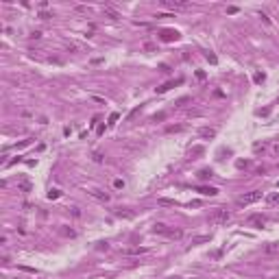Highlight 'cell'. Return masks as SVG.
Masks as SVG:
<instances>
[{
	"instance_id": "1",
	"label": "cell",
	"mask_w": 279,
	"mask_h": 279,
	"mask_svg": "<svg viewBox=\"0 0 279 279\" xmlns=\"http://www.w3.org/2000/svg\"><path fill=\"white\" fill-rule=\"evenodd\" d=\"M262 199V190H253V192H249V194H244V196H240L238 201H235V205L238 207H247L251 203H257V201Z\"/></svg>"
},
{
	"instance_id": "2",
	"label": "cell",
	"mask_w": 279,
	"mask_h": 279,
	"mask_svg": "<svg viewBox=\"0 0 279 279\" xmlns=\"http://www.w3.org/2000/svg\"><path fill=\"white\" fill-rule=\"evenodd\" d=\"M229 218H231V212H229V209H225V207H216L209 220H212L214 225H225Z\"/></svg>"
},
{
	"instance_id": "3",
	"label": "cell",
	"mask_w": 279,
	"mask_h": 279,
	"mask_svg": "<svg viewBox=\"0 0 279 279\" xmlns=\"http://www.w3.org/2000/svg\"><path fill=\"white\" fill-rule=\"evenodd\" d=\"M247 225H251V227H264V225H266V216H264V214H253V216H249Z\"/></svg>"
},
{
	"instance_id": "4",
	"label": "cell",
	"mask_w": 279,
	"mask_h": 279,
	"mask_svg": "<svg viewBox=\"0 0 279 279\" xmlns=\"http://www.w3.org/2000/svg\"><path fill=\"white\" fill-rule=\"evenodd\" d=\"M164 7H168V9H185L187 2L185 0H164Z\"/></svg>"
},
{
	"instance_id": "5",
	"label": "cell",
	"mask_w": 279,
	"mask_h": 279,
	"mask_svg": "<svg viewBox=\"0 0 279 279\" xmlns=\"http://www.w3.org/2000/svg\"><path fill=\"white\" fill-rule=\"evenodd\" d=\"M162 39H164V41H174V39H179V31L164 29V31H162Z\"/></svg>"
},
{
	"instance_id": "6",
	"label": "cell",
	"mask_w": 279,
	"mask_h": 279,
	"mask_svg": "<svg viewBox=\"0 0 279 279\" xmlns=\"http://www.w3.org/2000/svg\"><path fill=\"white\" fill-rule=\"evenodd\" d=\"M196 192L205 194V196H216V194H218V190H216V187H212V185H199Z\"/></svg>"
},
{
	"instance_id": "7",
	"label": "cell",
	"mask_w": 279,
	"mask_h": 279,
	"mask_svg": "<svg viewBox=\"0 0 279 279\" xmlns=\"http://www.w3.org/2000/svg\"><path fill=\"white\" fill-rule=\"evenodd\" d=\"M179 83H181V79H174V81H168V83H164V85H159V87H157V94H164V92H168L170 87L179 85Z\"/></svg>"
},
{
	"instance_id": "8",
	"label": "cell",
	"mask_w": 279,
	"mask_h": 279,
	"mask_svg": "<svg viewBox=\"0 0 279 279\" xmlns=\"http://www.w3.org/2000/svg\"><path fill=\"white\" fill-rule=\"evenodd\" d=\"M199 135H201V137H203V140H212V137L216 135V131H214L212 127H203V129H201V131H199Z\"/></svg>"
},
{
	"instance_id": "9",
	"label": "cell",
	"mask_w": 279,
	"mask_h": 279,
	"mask_svg": "<svg viewBox=\"0 0 279 279\" xmlns=\"http://www.w3.org/2000/svg\"><path fill=\"white\" fill-rule=\"evenodd\" d=\"M264 253H268V255L279 253V242H268V244H264Z\"/></svg>"
},
{
	"instance_id": "10",
	"label": "cell",
	"mask_w": 279,
	"mask_h": 279,
	"mask_svg": "<svg viewBox=\"0 0 279 279\" xmlns=\"http://www.w3.org/2000/svg\"><path fill=\"white\" fill-rule=\"evenodd\" d=\"M122 253L124 255H142V253H146V249H142V247H131V249H124Z\"/></svg>"
},
{
	"instance_id": "11",
	"label": "cell",
	"mask_w": 279,
	"mask_h": 279,
	"mask_svg": "<svg viewBox=\"0 0 279 279\" xmlns=\"http://www.w3.org/2000/svg\"><path fill=\"white\" fill-rule=\"evenodd\" d=\"M164 235H168V238H181V235H183V231H181V229H166V233Z\"/></svg>"
},
{
	"instance_id": "12",
	"label": "cell",
	"mask_w": 279,
	"mask_h": 279,
	"mask_svg": "<svg viewBox=\"0 0 279 279\" xmlns=\"http://www.w3.org/2000/svg\"><path fill=\"white\" fill-rule=\"evenodd\" d=\"M166 229H168V227H166L164 225V222H155V225H153V233H166Z\"/></svg>"
},
{
	"instance_id": "13",
	"label": "cell",
	"mask_w": 279,
	"mask_h": 279,
	"mask_svg": "<svg viewBox=\"0 0 279 279\" xmlns=\"http://www.w3.org/2000/svg\"><path fill=\"white\" fill-rule=\"evenodd\" d=\"M92 196H96L98 201H109V194L107 192H100V190H92Z\"/></svg>"
},
{
	"instance_id": "14",
	"label": "cell",
	"mask_w": 279,
	"mask_h": 279,
	"mask_svg": "<svg viewBox=\"0 0 279 279\" xmlns=\"http://www.w3.org/2000/svg\"><path fill=\"white\" fill-rule=\"evenodd\" d=\"M266 203H268V205H275V203H279V192L268 194V196H266Z\"/></svg>"
},
{
	"instance_id": "15",
	"label": "cell",
	"mask_w": 279,
	"mask_h": 279,
	"mask_svg": "<svg viewBox=\"0 0 279 279\" xmlns=\"http://www.w3.org/2000/svg\"><path fill=\"white\" fill-rule=\"evenodd\" d=\"M105 13H107L111 20H118V18H120V13H118L116 9H111V7H105Z\"/></svg>"
},
{
	"instance_id": "16",
	"label": "cell",
	"mask_w": 279,
	"mask_h": 279,
	"mask_svg": "<svg viewBox=\"0 0 279 279\" xmlns=\"http://www.w3.org/2000/svg\"><path fill=\"white\" fill-rule=\"evenodd\" d=\"M18 190H22V192H31V183H29V181H20V183H18Z\"/></svg>"
},
{
	"instance_id": "17",
	"label": "cell",
	"mask_w": 279,
	"mask_h": 279,
	"mask_svg": "<svg viewBox=\"0 0 279 279\" xmlns=\"http://www.w3.org/2000/svg\"><path fill=\"white\" fill-rule=\"evenodd\" d=\"M59 196H61V190H57V187H52V190L48 192V199H50V201H55V199H59Z\"/></svg>"
},
{
	"instance_id": "18",
	"label": "cell",
	"mask_w": 279,
	"mask_h": 279,
	"mask_svg": "<svg viewBox=\"0 0 279 279\" xmlns=\"http://www.w3.org/2000/svg\"><path fill=\"white\" fill-rule=\"evenodd\" d=\"M203 242H209V235H199L192 240V244H203Z\"/></svg>"
},
{
	"instance_id": "19",
	"label": "cell",
	"mask_w": 279,
	"mask_h": 279,
	"mask_svg": "<svg viewBox=\"0 0 279 279\" xmlns=\"http://www.w3.org/2000/svg\"><path fill=\"white\" fill-rule=\"evenodd\" d=\"M118 118H120V114H116V111H114V114L109 116V122H107V124H109V127H114V124L118 122Z\"/></svg>"
},
{
	"instance_id": "20",
	"label": "cell",
	"mask_w": 279,
	"mask_h": 279,
	"mask_svg": "<svg viewBox=\"0 0 279 279\" xmlns=\"http://www.w3.org/2000/svg\"><path fill=\"white\" fill-rule=\"evenodd\" d=\"M168 133H179V131H183V127H166Z\"/></svg>"
},
{
	"instance_id": "21",
	"label": "cell",
	"mask_w": 279,
	"mask_h": 279,
	"mask_svg": "<svg viewBox=\"0 0 279 279\" xmlns=\"http://www.w3.org/2000/svg\"><path fill=\"white\" fill-rule=\"evenodd\" d=\"M253 81H255V83H262V81H264V74H262V72H255Z\"/></svg>"
},
{
	"instance_id": "22",
	"label": "cell",
	"mask_w": 279,
	"mask_h": 279,
	"mask_svg": "<svg viewBox=\"0 0 279 279\" xmlns=\"http://www.w3.org/2000/svg\"><path fill=\"white\" fill-rule=\"evenodd\" d=\"M205 57H207V61H209V63H216V61H218V59H216V55H212V52H207Z\"/></svg>"
},
{
	"instance_id": "23",
	"label": "cell",
	"mask_w": 279,
	"mask_h": 279,
	"mask_svg": "<svg viewBox=\"0 0 279 279\" xmlns=\"http://www.w3.org/2000/svg\"><path fill=\"white\" fill-rule=\"evenodd\" d=\"M159 205H174V201H170V199H159Z\"/></svg>"
},
{
	"instance_id": "24",
	"label": "cell",
	"mask_w": 279,
	"mask_h": 279,
	"mask_svg": "<svg viewBox=\"0 0 279 279\" xmlns=\"http://www.w3.org/2000/svg\"><path fill=\"white\" fill-rule=\"evenodd\" d=\"M199 177H201V179H207V177H212V172H209V170H201Z\"/></svg>"
},
{
	"instance_id": "25",
	"label": "cell",
	"mask_w": 279,
	"mask_h": 279,
	"mask_svg": "<svg viewBox=\"0 0 279 279\" xmlns=\"http://www.w3.org/2000/svg\"><path fill=\"white\" fill-rule=\"evenodd\" d=\"M92 157H94V162H98V164L103 162V153H94V155H92Z\"/></svg>"
},
{
	"instance_id": "26",
	"label": "cell",
	"mask_w": 279,
	"mask_h": 279,
	"mask_svg": "<svg viewBox=\"0 0 279 279\" xmlns=\"http://www.w3.org/2000/svg\"><path fill=\"white\" fill-rule=\"evenodd\" d=\"M29 37H31V39H39V37H41V33H39V31H33Z\"/></svg>"
},
{
	"instance_id": "27",
	"label": "cell",
	"mask_w": 279,
	"mask_h": 279,
	"mask_svg": "<svg viewBox=\"0 0 279 279\" xmlns=\"http://www.w3.org/2000/svg\"><path fill=\"white\" fill-rule=\"evenodd\" d=\"M247 166H251V162H249V159H247V162H242V159L238 162V168H247Z\"/></svg>"
},
{
	"instance_id": "28",
	"label": "cell",
	"mask_w": 279,
	"mask_h": 279,
	"mask_svg": "<svg viewBox=\"0 0 279 279\" xmlns=\"http://www.w3.org/2000/svg\"><path fill=\"white\" fill-rule=\"evenodd\" d=\"M114 187H124V181L122 179H116L114 181Z\"/></svg>"
},
{
	"instance_id": "29",
	"label": "cell",
	"mask_w": 279,
	"mask_h": 279,
	"mask_svg": "<svg viewBox=\"0 0 279 279\" xmlns=\"http://www.w3.org/2000/svg\"><path fill=\"white\" fill-rule=\"evenodd\" d=\"M227 13H229V16H233V13H238V7H227Z\"/></svg>"
},
{
	"instance_id": "30",
	"label": "cell",
	"mask_w": 279,
	"mask_h": 279,
	"mask_svg": "<svg viewBox=\"0 0 279 279\" xmlns=\"http://www.w3.org/2000/svg\"><path fill=\"white\" fill-rule=\"evenodd\" d=\"M199 153H203V148H201V146H194V148H192V155H199Z\"/></svg>"
},
{
	"instance_id": "31",
	"label": "cell",
	"mask_w": 279,
	"mask_h": 279,
	"mask_svg": "<svg viewBox=\"0 0 279 279\" xmlns=\"http://www.w3.org/2000/svg\"><path fill=\"white\" fill-rule=\"evenodd\" d=\"M39 18H41V20H48V18H52V16H50V13H46V11H41Z\"/></svg>"
},
{
	"instance_id": "32",
	"label": "cell",
	"mask_w": 279,
	"mask_h": 279,
	"mask_svg": "<svg viewBox=\"0 0 279 279\" xmlns=\"http://www.w3.org/2000/svg\"><path fill=\"white\" fill-rule=\"evenodd\" d=\"M196 79H199V81L205 79V72H203V70H199V72H196Z\"/></svg>"
},
{
	"instance_id": "33",
	"label": "cell",
	"mask_w": 279,
	"mask_h": 279,
	"mask_svg": "<svg viewBox=\"0 0 279 279\" xmlns=\"http://www.w3.org/2000/svg\"><path fill=\"white\" fill-rule=\"evenodd\" d=\"M260 18H262V20H264V22H266V24H270V18L266 16V13H260Z\"/></svg>"
},
{
	"instance_id": "34",
	"label": "cell",
	"mask_w": 279,
	"mask_h": 279,
	"mask_svg": "<svg viewBox=\"0 0 279 279\" xmlns=\"http://www.w3.org/2000/svg\"><path fill=\"white\" fill-rule=\"evenodd\" d=\"M63 235H70V238H74V231H72V229H63Z\"/></svg>"
},
{
	"instance_id": "35",
	"label": "cell",
	"mask_w": 279,
	"mask_h": 279,
	"mask_svg": "<svg viewBox=\"0 0 279 279\" xmlns=\"http://www.w3.org/2000/svg\"><path fill=\"white\" fill-rule=\"evenodd\" d=\"M159 70H162V72H170V68L166 66V63H162V66H159Z\"/></svg>"
},
{
	"instance_id": "36",
	"label": "cell",
	"mask_w": 279,
	"mask_h": 279,
	"mask_svg": "<svg viewBox=\"0 0 279 279\" xmlns=\"http://www.w3.org/2000/svg\"><path fill=\"white\" fill-rule=\"evenodd\" d=\"M275 153H277V155H279V144H277V146H275Z\"/></svg>"
},
{
	"instance_id": "37",
	"label": "cell",
	"mask_w": 279,
	"mask_h": 279,
	"mask_svg": "<svg viewBox=\"0 0 279 279\" xmlns=\"http://www.w3.org/2000/svg\"><path fill=\"white\" fill-rule=\"evenodd\" d=\"M277 190H279V183H277Z\"/></svg>"
}]
</instances>
